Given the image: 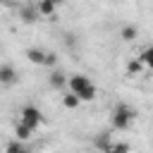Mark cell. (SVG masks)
<instances>
[{
  "instance_id": "obj_11",
  "label": "cell",
  "mask_w": 153,
  "mask_h": 153,
  "mask_svg": "<svg viewBox=\"0 0 153 153\" xmlns=\"http://www.w3.org/2000/svg\"><path fill=\"white\" fill-rule=\"evenodd\" d=\"M96 93H98V88H96V84H88L86 88H81L76 96L81 98V103H91L93 98H96Z\"/></svg>"
},
{
  "instance_id": "obj_15",
  "label": "cell",
  "mask_w": 153,
  "mask_h": 153,
  "mask_svg": "<svg viewBox=\"0 0 153 153\" xmlns=\"http://www.w3.org/2000/svg\"><path fill=\"white\" fill-rule=\"evenodd\" d=\"M5 151H7V153H24V151H26V146H24V141H22V139H17V141H10V143L5 146Z\"/></svg>"
},
{
  "instance_id": "obj_12",
  "label": "cell",
  "mask_w": 153,
  "mask_h": 153,
  "mask_svg": "<svg viewBox=\"0 0 153 153\" xmlns=\"http://www.w3.org/2000/svg\"><path fill=\"white\" fill-rule=\"evenodd\" d=\"M31 131H33V129H31L26 122H22V120H19V122H17V127H14V136H17V139H22V141H26V139L31 136Z\"/></svg>"
},
{
  "instance_id": "obj_4",
  "label": "cell",
  "mask_w": 153,
  "mask_h": 153,
  "mask_svg": "<svg viewBox=\"0 0 153 153\" xmlns=\"http://www.w3.org/2000/svg\"><path fill=\"white\" fill-rule=\"evenodd\" d=\"M17 69L12 67V65H0V84L2 86H12V84H17Z\"/></svg>"
},
{
  "instance_id": "obj_14",
  "label": "cell",
  "mask_w": 153,
  "mask_h": 153,
  "mask_svg": "<svg viewBox=\"0 0 153 153\" xmlns=\"http://www.w3.org/2000/svg\"><path fill=\"white\" fill-rule=\"evenodd\" d=\"M139 57H141V62H143V67H148V69L153 72V45H148V48H143V53H141Z\"/></svg>"
},
{
  "instance_id": "obj_18",
  "label": "cell",
  "mask_w": 153,
  "mask_h": 153,
  "mask_svg": "<svg viewBox=\"0 0 153 153\" xmlns=\"http://www.w3.org/2000/svg\"><path fill=\"white\" fill-rule=\"evenodd\" d=\"M131 146L129 143H112L110 146V153H124V151H129Z\"/></svg>"
},
{
  "instance_id": "obj_13",
  "label": "cell",
  "mask_w": 153,
  "mask_h": 153,
  "mask_svg": "<svg viewBox=\"0 0 153 153\" xmlns=\"http://www.w3.org/2000/svg\"><path fill=\"white\" fill-rule=\"evenodd\" d=\"M141 69H143L141 57H136V60H129V62H127V76H136Z\"/></svg>"
},
{
  "instance_id": "obj_3",
  "label": "cell",
  "mask_w": 153,
  "mask_h": 153,
  "mask_svg": "<svg viewBox=\"0 0 153 153\" xmlns=\"http://www.w3.org/2000/svg\"><path fill=\"white\" fill-rule=\"evenodd\" d=\"M38 17H41V12H38L36 5H22V10H19V19H22L24 24H33V22H38Z\"/></svg>"
},
{
  "instance_id": "obj_7",
  "label": "cell",
  "mask_w": 153,
  "mask_h": 153,
  "mask_svg": "<svg viewBox=\"0 0 153 153\" xmlns=\"http://www.w3.org/2000/svg\"><path fill=\"white\" fill-rule=\"evenodd\" d=\"M36 7H38V12H41V17H53L55 10H57V5H55L53 0H38Z\"/></svg>"
},
{
  "instance_id": "obj_1",
  "label": "cell",
  "mask_w": 153,
  "mask_h": 153,
  "mask_svg": "<svg viewBox=\"0 0 153 153\" xmlns=\"http://www.w3.org/2000/svg\"><path fill=\"white\" fill-rule=\"evenodd\" d=\"M136 120V110L127 103H117L112 108V115H110V124L112 129H129Z\"/></svg>"
},
{
  "instance_id": "obj_2",
  "label": "cell",
  "mask_w": 153,
  "mask_h": 153,
  "mask_svg": "<svg viewBox=\"0 0 153 153\" xmlns=\"http://www.w3.org/2000/svg\"><path fill=\"white\" fill-rule=\"evenodd\" d=\"M19 120L26 122L31 129H38V127L43 124V115H41V110H38L36 105H24V108L19 110Z\"/></svg>"
},
{
  "instance_id": "obj_17",
  "label": "cell",
  "mask_w": 153,
  "mask_h": 153,
  "mask_svg": "<svg viewBox=\"0 0 153 153\" xmlns=\"http://www.w3.org/2000/svg\"><path fill=\"white\" fill-rule=\"evenodd\" d=\"M43 67H57V55L55 53H45V62H43Z\"/></svg>"
},
{
  "instance_id": "obj_19",
  "label": "cell",
  "mask_w": 153,
  "mask_h": 153,
  "mask_svg": "<svg viewBox=\"0 0 153 153\" xmlns=\"http://www.w3.org/2000/svg\"><path fill=\"white\" fill-rule=\"evenodd\" d=\"M53 2H55V5H57V7H60V2H62V0H53Z\"/></svg>"
},
{
  "instance_id": "obj_9",
  "label": "cell",
  "mask_w": 153,
  "mask_h": 153,
  "mask_svg": "<svg viewBox=\"0 0 153 153\" xmlns=\"http://www.w3.org/2000/svg\"><path fill=\"white\" fill-rule=\"evenodd\" d=\"M136 36H139V29H136V26H131V24L122 26V31H120V38H122V41H127V43L136 41Z\"/></svg>"
},
{
  "instance_id": "obj_10",
  "label": "cell",
  "mask_w": 153,
  "mask_h": 153,
  "mask_svg": "<svg viewBox=\"0 0 153 153\" xmlns=\"http://www.w3.org/2000/svg\"><path fill=\"white\" fill-rule=\"evenodd\" d=\"M67 84V76H65V72H60V69H53L50 72V86L53 88H62Z\"/></svg>"
},
{
  "instance_id": "obj_5",
  "label": "cell",
  "mask_w": 153,
  "mask_h": 153,
  "mask_svg": "<svg viewBox=\"0 0 153 153\" xmlns=\"http://www.w3.org/2000/svg\"><path fill=\"white\" fill-rule=\"evenodd\" d=\"M67 84H69V91L79 93V91H81V88H86L91 81H88V76H86V74H72V76L67 79Z\"/></svg>"
},
{
  "instance_id": "obj_8",
  "label": "cell",
  "mask_w": 153,
  "mask_h": 153,
  "mask_svg": "<svg viewBox=\"0 0 153 153\" xmlns=\"http://www.w3.org/2000/svg\"><path fill=\"white\" fill-rule=\"evenodd\" d=\"M62 105H65L67 110H74V108H79V105H81V98H79L74 91H69V93H65V96H62Z\"/></svg>"
},
{
  "instance_id": "obj_6",
  "label": "cell",
  "mask_w": 153,
  "mask_h": 153,
  "mask_svg": "<svg viewBox=\"0 0 153 153\" xmlns=\"http://www.w3.org/2000/svg\"><path fill=\"white\" fill-rule=\"evenodd\" d=\"M26 60L31 62V65H43L45 62V50H41V48H26Z\"/></svg>"
},
{
  "instance_id": "obj_16",
  "label": "cell",
  "mask_w": 153,
  "mask_h": 153,
  "mask_svg": "<svg viewBox=\"0 0 153 153\" xmlns=\"http://www.w3.org/2000/svg\"><path fill=\"white\" fill-rule=\"evenodd\" d=\"M93 146H96V148H100V151H110V146H112V143L108 141V134H100V136L93 141Z\"/></svg>"
}]
</instances>
